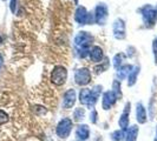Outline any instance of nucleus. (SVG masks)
<instances>
[{"label": "nucleus", "mask_w": 157, "mask_h": 141, "mask_svg": "<svg viewBox=\"0 0 157 141\" xmlns=\"http://www.w3.org/2000/svg\"><path fill=\"white\" fill-rule=\"evenodd\" d=\"M117 100V96L115 95V93L112 91H108L105 92L103 95V100H102V106L105 110H110L111 107L115 105V102Z\"/></svg>", "instance_id": "9d476101"}, {"label": "nucleus", "mask_w": 157, "mask_h": 141, "mask_svg": "<svg viewBox=\"0 0 157 141\" xmlns=\"http://www.w3.org/2000/svg\"><path fill=\"white\" fill-rule=\"evenodd\" d=\"M123 59H124V55L122 54V53H118V54L115 55V58H113V66H115L116 70L119 68V66H121V63L123 61Z\"/></svg>", "instance_id": "5701e85b"}, {"label": "nucleus", "mask_w": 157, "mask_h": 141, "mask_svg": "<svg viewBox=\"0 0 157 141\" xmlns=\"http://www.w3.org/2000/svg\"><path fill=\"white\" fill-rule=\"evenodd\" d=\"M101 93H102V86H99V85L94 86V89H91V98H90V101L87 105L89 108H94L96 102L98 101V98H99Z\"/></svg>", "instance_id": "4468645a"}, {"label": "nucleus", "mask_w": 157, "mask_h": 141, "mask_svg": "<svg viewBox=\"0 0 157 141\" xmlns=\"http://www.w3.org/2000/svg\"><path fill=\"white\" fill-rule=\"evenodd\" d=\"M108 19V7L105 4H98L94 12V21L98 25H104Z\"/></svg>", "instance_id": "0eeeda50"}, {"label": "nucleus", "mask_w": 157, "mask_h": 141, "mask_svg": "<svg viewBox=\"0 0 157 141\" xmlns=\"http://www.w3.org/2000/svg\"><path fill=\"white\" fill-rule=\"evenodd\" d=\"M137 135H138V127L137 126H131L129 129H126V141H136L137 139Z\"/></svg>", "instance_id": "a211bd4d"}, {"label": "nucleus", "mask_w": 157, "mask_h": 141, "mask_svg": "<svg viewBox=\"0 0 157 141\" xmlns=\"http://www.w3.org/2000/svg\"><path fill=\"white\" fill-rule=\"evenodd\" d=\"M89 56L92 63H101L103 59V49L99 46H94L89 51Z\"/></svg>", "instance_id": "f8f14e48"}, {"label": "nucleus", "mask_w": 157, "mask_h": 141, "mask_svg": "<svg viewBox=\"0 0 157 141\" xmlns=\"http://www.w3.org/2000/svg\"><path fill=\"white\" fill-rule=\"evenodd\" d=\"M130 107H131V103L128 102L125 105V108H124V112L122 113V115L118 120V125L121 127L122 131H126L128 127H129V114H130Z\"/></svg>", "instance_id": "9b49d317"}, {"label": "nucleus", "mask_w": 157, "mask_h": 141, "mask_svg": "<svg viewBox=\"0 0 157 141\" xmlns=\"http://www.w3.org/2000/svg\"><path fill=\"white\" fill-rule=\"evenodd\" d=\"M113 35L118 40L125 38V24L122 19H117L113 23Z\"/></svg>", "instance_id": "1a4fd4ad"}, {"label": "nucleus", "mask_w": 157, "mask_h": 141, "mask_svg": "<svg viewBox=\"0 0 157 141\" xmlns=\"http://www.w3.org/2000/svg\"><path fill=\"white\" fill-rule=\"evenodd\" d=\"M84 117H85V110L82 108V107L76 108L75 113H73V120L75 121H80V120L84 119Z\"/></svg>", "instance_id": "412c9836"}, {"label": "nucleus", "mask_w": 157, "mask_h": 141, "mask_svg": "<svg viewBox=\"0 0 157 141\" xmlns=\"http://www.w3.org/2000/svg\"><path fill=\"white\" fill-rule=\"evenodd\" d=\"M90 120L92 124H96L97 122V112L96 110H92L91 114H90Z\"/></svg>", "instance_id": "393cba45"}, {"label": "nucleus", "mask_w": 157, "mask_h": 141, "mask_svg": "<svg viewBox=\"0 0 157 141\" xmlns=\"http://www.w3.org/2000/svg\"><path fill=\"white\" fill-rule=\"evenodd\" d=\"M138 73H140V67L136 66V67H134L132 70L130 72V74L128 75V86H134L135 84H136Z\"/></svg>", "instance_id": "6ab92c4d"}, {"label": "nucleus", "mask_w": 157, "mask_h": 141, "mask_svg": "<svg viewBox=\"0 0 157 141\" xmlns=\"http://www.w3.org/2000/svg\"><path fill=\"white\" fill-rule=\"evenodd\" d=\"M132 66L131 65H123V66H121L117 70V77L119 79V81L121 80H123V79L128 78V75L130 74V72L132 70Z\"/></svg>", "instance_id": "dca6fc26"}, {"label": "nucleus", "mask_w": 157, "mask_h": 141, "mask_svg": "<svg viewBox=\"0 0 157 141\" xmlns=\"http://www.w3.org/2000/svg\"><path fill=\"white\" fill-rule=\"evenodd\" d=\"M141 12L143 14V20H144V24L148 26V27H151L154 26V24L156 23L157 20V8H154L150 5H147L143 8H141Z\"/></svg>", "instance_id": "39448f33"}, {"label": "nucleus", "mask_w": 157, "mask_h": 141, "mask_svg": "<svg viewBox=\"0 0 157 141\" xmlns=\"http://www.w3.org/2000/svg\"><path fill=\"white\" fill-rule=\"evenodd\" d=\"M71 131H72V120L70 118H64L59 121V124L57 125V135L60 139H66L70 135Z\"/></svg>", "instance_id": "7ed1b4c3"}, {"label": "nucleus", "mask_w": 157, "mask_h": 141, "mask_svg": "<svg viewBox=\"0 0 157 141\" xmlns=\"http://www.w3.org/2000/svg\"><path fill=\"white\" fill-rule=\"evenodd\" d=\"M126 131H115L113 133L111 134V139L113 141H124L126 136Z\"/></svg>", "instance_id": "aec40b11"}, {"label": "nucleus", "mask_w": 157, "mask_h": 141, "mask_svg": "<svg viewBox=\"0 0 157 141\" xmlns=\"http://www.w3.org/2000/svg\"><path fill=\"white\" fill-rule=\"evenodd\" d=\"M6 122H8V115L6 112L0 110V126L5 125Z\"/></svg>", "instance_id": "b1692460"}, {"label": "nucleus", "mask_w": 157, "mask_h": 141, "mask_svg": "<svg viewBox=\"0 0 157 141\" xmlns=\"http://www.w3.org/2000/svg\"><path fill=\"white\" fill-rule=\"evenodd\" d=\"M1 42H2V39H1V37H0V45H1Z\"/></svg>", "instance_id": "c85d7f7f"}, {"label": "nucleus", "mask_w": 157, "mask_h": 141, "mask_svg": "<svg viewBox=\"0 0 157 141\" xmlns=\"http://www.w3.org/2000/svg\"><path fill=\"white\" fill-rule=\"evenodd\" d=\"M136 119L138 121V124H145L147 122V110L144 108L143 103H137V107H136Z\"/></svg>", "instance_id": "2eb2a0df"}, {"label": "nucleus", "mask_w": 157, "mask_h": 141, "mask_svg": "<svg viewBox=\"0 0 157 141\" xmlns=\"http://www.w3.org/2000/svg\"><path fill=\"white\" fill-rule=\"evenodd\" d=\"M75 81L79 86H86L91 81V72L86 67L78 68L75 73Z\"/></svg>", "instance_id": "423d86ee"}, {"label": "nucleus", "mask_w": 157, "mask_h": 141, "mask_svg": "<svg viewBox=\"0 0 157 141\" xmlns=\"http://www.w3.org/2000/svg\"><path fill=\"white\" fill-rule=\"evenodd\" d=\"M90 98H91V89L89 88H83L80 89L79 92V101L82 105H89V101H90Z\"/></svg>", "instance_id": "f3484780"}, {"label": "nucleus", "mask_w": 157, "mask_h": 141, "mask_svg": "<svg viewBox=\"0 0 157 141\" xmlns=\"http://www.w3.org/2000/svg\"><path fill=\"white\" fill-rule=\"evenodd\" d=\"M112 92L115 93V95L118 98H121L122 96V91H121V81H118V80H115L113 81V84H112Z\"/></svg>", "instance_id": "4be33fe9"}, {"label": "nucleus", "mask_w": 157, "mask_h": 141, "mask_svg": "<svg viewBox=\"0 0 157 141\" xmlns=\"http://www.w3.org/2000/svg\"><path fill=\"white\" fill-rule=\"evenodd\" d=\"M76 136L79 141H85L90 136V129L87 125H79L76 129Z\"/></svg>", "instance_id": "ddd939ff"}, {"label": "nucleus", "mask_w": 157, "mask_h": 141, "mask_svg": "<svg viewBox=\"0 0 157 141\" xmlns=\"http://www.w3.org/2000/svg\"><path fill=\"white\" fill-rule=\"evenodd\" d=\"M75 19L79 25H87L94 23V14L92 16V13H89L84 6H79L76 11Z\"/></svg>", "instance_id": "20e7f679"}, {"label": "nucleus", "mask_w": 157, "mask_h": 141, "mask_svg": "<svg viewBox=\"0 0 157 141\" xmlns=\"http://www.w3.org/2000/svg\"><path fill=\"white\" fill-rule=\"evenodd\" d=\"M2 61H4V58H2V55L0 54V67L2 66Z\"/></svg>", "instance_id": "cd10ccee"}, {"label": "nucleus", "mask_w": 157, "mask_h": 141, "mask_svg": "<svg viewBox=\"0 0 157 141\" xmlns=\"http://www.w3.org/2000/svg\"><path fill=\"white\" fill-rule=\"evenodd\" d=\"M108 68V63H105V65H102V66H99V67H96V70H97V73H99V72H104V70Z\"/></svg>", "instance_id": "a878e982"}, {"label": "nucleus", "mask_w": 157, "mask_h": 141, "mask_svg": "<svg viewBox=\"0 0 157 141\" xmlns=\"http://www.w3.org/2000/svg\"><path fill=\"white\" fill-rule=\"evenodd\" d=\"M155 141H157V134H156V139H155Z\"/></svg>", "instance_id": "c756f323"}, {"label": "nucleus", "mask_w": 157, "mask_h": 141, "mask_svg": "<svg viewBox=\"0 0 157 141\" xmlns=\"http://www.w3.org/2000/svg\"><path fill=\"white\" fill-rule=\"evenodd\" d=\"M66 79H67V70H66V68L64 66L58 65L51 72V78H50V80H51V82L53 85H56V86H62V85H64L65 81H66Z\"/></svg>", "instance_id": "f03ea898"}, {"label": "nucleus", "mask_w": 157, "mask_h": 141, "mask_svg": "<svg viewBox=\"0 0 157 141\" xmlns=\"http://www.w3.org/2000/svg\"><path fill=\"white\" fill-rule=\"evenodd\" d=\"M154 53H155V60L157 63V39L154 40Z\"/></svg>", "instance_id": "bb28decb"}, {"label": "nucleus", "mask_w": 157, "mask_h": 141, "mask_svg": "<svg viewBox=\"0 0 157 141\" xmlns=\"http://www.w3.org/2000/svg\"><path fill=\"white\" fill-rule=\"evenodd\" d=\"M76 92L75 89H67L63 96V107L65 110H69V108H72L73 105L76 103Z\"/></svg>", "instance_id": "6e6552de"}, {"label": "nucleus", "mask_w": 157, "mask_h": 141, "mask_svg": "<svg viewBox=\"0 0 157 141\" xmlns=\"http://www.w3.org/2000/svg\"><path fill=\"white\" fill-rule=\"evenodd\" d=\"M94 41V37L89 33V32L82 31L75 38V46L77 49V53L80 58H85L89 55V51H90V46Z\"/></svg>", "instance_id": "f257e3e1"}]
</instances>
